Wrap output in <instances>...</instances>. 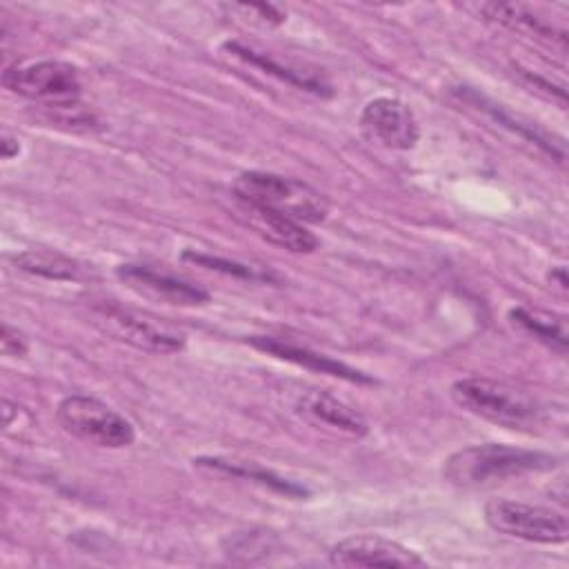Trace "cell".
Segmentation results:
<instances>
[{"label":"cell","mask_w":569,"mask_h":569,"mask_svg":"<svg viewBox=\"0 0 569 569\" xmlns=\"http://www.w3.org/2000/svg\"><path fill=\"white\" fill-rule=\"evenodd\" d=\"M509 320L522 329L527 336H531L533 340L547 345L549 349L558 351V353H567L569 347V336H567V325L562 318H549L545 313L531 311L527 307H513L509 311Z\"/></svg>","instance_id":"19"},{"label":"cell","mask_w":569,"mask_h":569,"mask_svg":"<svg viewBox=\"0 0 569 569\" xmlns=\"http://www.w3.org/2000/svg\"><path fill=\"white\" fill-rule=\"evenodd\" d=\"M193 465L202 467V469H211V471H218V473H227V476H233V478H242V480L256 482V485H260L264 489H271L276 493H282L287 498H302V496L309 493L307 487H302L300 482L282 478L280 473H276L271 469H264V467H260L256 462H240V460L202 456V458H196Z\"/></svg>","instance_id":"15"},{"label":"cell","mask_w":569,"mask_h":569,"mask_svg":"<svg viewBox=\"0 0 569 569\" xmlns=\"http://www.w3.org/2000/svg\"><path fill=\"white\" fill-rule=\"evenodd\" d=\"M240 211L258 236L280 249H287L291 253H311L318 249V238L302 222L289 216L247 202H240Z\"/></svg>","instance_id":"13"},{"label":"cell","mask_w":569,"mask_h":569,"mask_svg":"<svg viewBox=\"0 0 569 569\" xmlns=\"http://www.w3.org/2000/svg\"><path fill=\"white\" fill-rule=\"evenodd\" d=\"M116 276L127 287H131L133 291L151 296V298L162 300L167 305L198 307V305L209 302V291L207 289H202V287L189 282V280H182V278H178L173 273L158 271V269H153L149 264L127 262V264H120L116 269Z\"/></svg>","instance_id":"10"},{"label":"cell","mask_w":569,"mask_h":569,"mask_svg":"<svg viewBox=\"0 0 569 569\" xmlns=\"http://www.w3.org/2000/svg\"><path fill=\"white\" fill-rule=\"evenodd\" d=\"M449 393L467 413L507 429H527L538 420L536 400L527 391L502 380L482 376L460 378L451 385Z\"/></svg>","instance_id":"3"},{"label":"cell","mask_w":569,"mask_h":569,"mask_svg":"<svg viewBox=\"0 0 569 569\" xmlns=\"http://www.w3.org/2000/svg\"><path fill=\"white\" fill-rule=\"evenodd\" d=\"M56 416L67 433L100 449H124L136 440L133 425L93 396L73 393L62 398Z\"/></svg>","instance_id":"4"},{"label":"cell","mask_w":569,"mask_h":569,"mask_svg":"<svg viewBox=\"0 0 569 569\" xmlns=\"http://www.w3.org/2000/svg\"><path fill=\"white\" fill-rule=\"evenodd\" d=\"M91 322L118 342L147 353H178L184 349V336L164 322L138 313L133 309L120 307L116 302H100L91 307Z\"/></svg>","instance_id":"5"},{"label":"cell","mask_w":569,"mask_h":569,"mask_svg":"<svg viewBox=\"0 0 569 569\" xmlns=\"http://www.w3.org/2000/svg\"><path fill=\"white\" fill-rule=\"evenodd\" d=\"M2 84L11 93L49 107H76L82 82L76 67L60 60H40L9 67L2 73Z\"/></svg>","instance_id":"7"},{"label":"cell","mask_w":569,"mask_h":569,"mask_svg":"<svg viewBox=\"0 0 569 569\" xmlns=\"http://www.w3.org/2000/svg\"><path fill=\"white\" fill-rule=\"evenodd\" d=\"M329 562L333 567H402V569L427 567V560L418 551L396 540L371 536V533H360V536H349L338 540L329 549Z\"/></svg>","instance_id":"9"},{"label":"cell","mask_w":569,"mask_h":569,"mask_svg":"<svg viewBox=\"0 0 569 569\" xmlns=\"http://www.w3.org/2000/svg\"><path fill=\"white\" fill-rule=\"evenodd\" d=\"M458 96L460 98H465L467 102H471V104H476L478 109H482L487 116H491L498 124H502V127H507L509 131H513V133H518L520 138H525V140H529L531 144H536L538 149H542L545 153H549L551 158H556V160H565V149L558 144V142H553L545 131H540L536 124H531V122H525L522 118H518V116H513V113H509L502 104H496V102H491L489 98H485V96H480L478 91H471V89H465V91H458Z\"/></svg>","instance_id":"16"},{"label":"cell","mask_w":569,"mask_h":569,"mask_svg":"<svg viewBox=\"0 0 569 569\" xmlns=\"http://www.w3.org/2000/svg\"><path fill=\"white\" fill-rule=\"evenodd\" d=\"M222 49L229 56L238 58L240 62H244L249 67H256L262 73L273 76L276 80H280L284 84H291V87H296L300 91H307V93H313V96H320V98H331L333 96L331 84L322 76H318L316 71L302 69V67L291 64V62H282V60L273 58L271 53L260 51L256 47H249V44H244L240 40H227L222 44Z\"/></svg>","instance_id":"11"},{"label":"cell","mask_w":569,"mask_h":569,"mask_svg":"<svg viewBox=\"0 0 569 569\" xmlns=\"http://www.w3.org/2000/svg\"><path fill=\"white\" fill-rule=\"evenodd\" d=\"M247 342L251 347L269 353V356H276L280 360L293 362L298 367H305V369H311V371H318V373H325V376H333V378L356 382V385H371L373 382V378L367 376L365 371L353 369V367H349L340 360H333L325 353H318V351H313L305 345H298V342H291V340H284V338L251 336Z\"/></svg>","instance_id":"12"},{"label":"cell","mask_w":569,"mask_h":569,"mask_svg":"<svg viewBox=\"0 0 569 569\" xmlns=\"http://www.w3.org/2000/svg\"><path fill=\"white\" fill-rule=\"evenodd\" d=\"M480 11L487 20H493L502 27L509 29H518V31H529L533 36L540 38H549V40H560L565 42V33L558 31L551 22H547L545 18L531 13L527 7L522 4H498V2H487L480 4Z\"/></svg>","instance_id":"18"},{"label":"cell","mask_w":569,"mask_h":569,"mask_svg":"<svg viewBox=\"0 0 569 569\" xmlns=\"http://www.w3.org/2000/svg\"><path fill=\"white\" fill-rule=\"evenodd\" d=\"M13 264L16 269L29 276H38L47 280H80L84 276V267L78 260L53 249L20 251L13 256Z\"/></svg>","instance_id":"17"},{"label":"cell","mask_w":569,"mask_h":569,"mask_svg":"<svg viewBox=\"0 0 569 569\" xmlns=\"http://www.w3.org/2000/svg\"><path fill=\"white\" fill-rule=\"evenodd\" d=\"M296 409H298V413L307 416L309 420H313L318 425H327V427L342 431L347 436H353V438H362L369 431L365 416L329 391H320V389L302 391L296 402Z\"/></svg>","instance_id":"14"},{"label":"cell","mask_w":569,"mask_h":569,"mask_svg":"<svg viewBox=\"0 0 569 569\" xmlns=\"http://www.w3.org/2000/svg\"><path fill=\"white\" fill-rule=\"evenodd\" d=\"M0 149H2V158H4V160H11L13 156H18L20 144H18V140H16L13 136L2 133V138H0Z\"/></svg>","instance_id":"23"},{"label":"cell","mask_w":569,"mask_h":569,"mask_svg":"<svg viewBox=\"0 0 569 569\" xmlns=\"http://www.w3.org/2000/svg\"><path fill=\"white\" fill-rule=\"evenodd\" d=\"M360 129L367 140L393 151H409L420 140V127L411 107L387 96L373 98L362 107Z\"/></svg>","instance_id":"8"},{"label":"cell","mask_w":569,"mask_h":569,"mask_svg":"<svg viewBox=\"0 0 569 569\" xmlns=\"http://www.w3.org/2000/svg\"><path fill=\"white\" fill-rule=\"evenodd\" d=\"M485 520L493 531L527 542L565 545L569 540L567 516L540 505L493 498L485 505Z\"/></svg>","instance_id":"6"},{"label":"cell","mask_w":569,"mask_h":569,"mask_svg":"<svg viewBox=\"0 0 569 569\" xmlns=\"http://www.w3.org/2000/svg\"><path fill=\"white\" fill-rule=\"evenodd\" d=\"M182 260H187L196 267L209 269V271H218V273H224V276H231V278H240V280H251V282H273L276 280V276L269 269L253 267V264L238 262V260H229V258H222V256H211V253L196 251V249L182 251Z\"/></svg>","instance_id":"20"},{"label":"cell","mask_w":569,"mask_h":569,"mask_svg":"<svg viewBox=\"0 0 569 569\" xmlns=\"http://www.w3.org/2000/svg\"><path fill=\"white\" fill-rule=\"evenodd\" d=\"M556 465H558V458L540 449L511 447L502 442H485V445H469L453 451L445 460L442 476L447 482L456 487L476 489V487H487L509 478H520L527 473L549 471Z\"/></svg>","instance_id":"1"},{"label":"cell","mask_w":569,"mask_h":569,"mask_svg":"<svg viewBox=\"0 0 569 569\" xmlns=\"http://www.w3.org/2000/svg\"><path fill=\"white\" fill-rule=\"evenodd\" d=\"M0 347L4 356H16V358H22L29 351L22 333L7 322H2V329H0Z\"/></svg>","instance_id":"22"},{"label":"cell","mask_w":569,"mask_h":569,"mask_svg":"<svg viewBox=\"0 0 569 569\" xmlns=\"http://www.w3.org/2000/svg\"><path fill=\"white\" fill-rule=\"evenodd\" d=\"M271 551V536H267L264 531H244V533H236L224 542V553L231 560H238L242 556L244 562L256 560L253 556H267Z\"/></svg>","instance_id":"21"},{"label":"cell","mask_w":569,"mask_h":569,"mask_svg":"<svg viewBox=\"0 0 569 569\" xmlns=\"http://www.w3.org/2000/svg\"><path fill=\"white\" fill-rule=\"evenodd\" d=\"M231 189L238 202L273 209L302 224H318L329 213L325 193L291 176L251 169L238 173Z\"/></svg>","instance_id":"2"},{"label":"cell","mask_w":569,"mask_h":569,"mask_svg":"<svg viewBox=\"0 0 569 569\" xmlns=\"http://www.w3.org/2000/svg\"><path fill=\"white\" fill-rule=\"evenodd\" d=\"M549 280L556 282V284L565 291L567 284H569V280H567V269H565V267H553V269L549 271Z\"/></svg>","instance_id":"24"}]
</instances>
